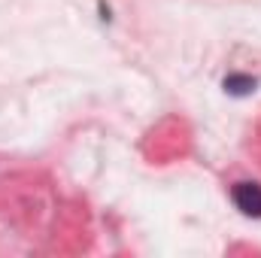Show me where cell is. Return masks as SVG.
<instances>
[{
    "label": "cell",
    "mask_w": 261,
    "mask_h": 258,
    "mask_svg": "<svg viewBox=\"0 0 261 258\" xmlns=\"http://www.w3.org/2000/svg\"><path fill=\"white\" fill-rule=\"evenodd\" d=\"M231 197H234V203H237V210L243 216L261 219V186L258 183H237L231 189Z\"/></svg>",
    "instance_id": "6da1fadb"
},
{
    "label": "cell",
    "mask_w": 261,
    "mask_h": 258,
    "mask_svg": "<svg viewBox=\"0 0 261 258\" xmlns=\"http://www.w3.org/2000/svg\"><path fill=\"white\" fill-rule=\"evenodd\" d=\"M255 79L252 76H246V73H228L225 76V91L228 94H234V97H243V94H252L255 91Z\"/></svg>",
    "instance_id": "7a4b0ae2"
}]
</instances>
